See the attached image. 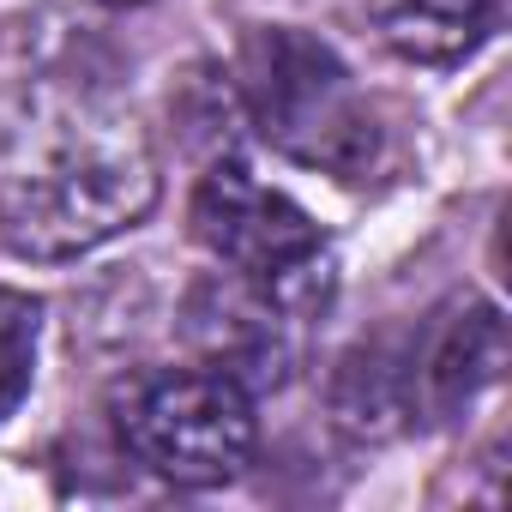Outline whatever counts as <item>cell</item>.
Returning <instances> with one entry per match:
<instances>
[{
	"label": "cell",
	"instance_id": "6da1fadb",
	"mask_svg": "<svg viewBox=\"0 0 512 512\" xmlns=\"http://www.w3.org/2000/svg\"><path fill=\"white\" fill-rule=\"evenodd\" d=\"M157 205V157L133 115L67 97L43 103L0 157V247L73 260Z\"/></svg>",
	"mask_w": 512,
	"mask_h": 512
},
{
	"label": "cell",
	"instance_id": "7a4b0ae2",
	"mask_svg": "<svg viewBox=\"0 0 512 512\" xmlns=\"http://www.w3.org/2000/svg\"><path fill=\"white\" fill-rule=\"evenodd\" d=\"M235 97L272 151L308 169H326L338 181H368L380 169L386 133L368 97L356 91V79L326 43L290 25L247 31L235 55Z\"/></svg>",
	"mask_w": 512,
	"mask_h": 512
},
{
	"label": "cell",
	"instance_id": "3957f363",
	"mask_svg": "<svg viewBox=\"0 0 512 512\" xmlns=\"http://www.w3.org/2000/svg\"><path fill=\"white\" fill-rule=\"evenodd\" d=\"M193 235L278 314H308L332 290V241L278 187L241 163H211L193 187Z\"/></svg>",
	"mask_w": 512,
	"mask_h": 512
},
{
	"label": "cell",
	"instance_id": "277c9868",
	"mask_svg": "<svg viewBox=\"0 0 512 512\" xmlns=\"http://www.w3.org/2000/svg\"><path fill=\"white\" fill-rule=\"evenodd\" d=\"M121 446L175 488H223L247 470L260 416L253 392L223 368H169L139 374L115 398Z\"/></svg>",
	"mask_w": 512,
	"mask_h": 512
},
{
	"label": "cell",
	"instance_id": "5b68a950",
	"mask_svg": "<svg viewBox=\"0 0 512 512\" xmlns=\"http://www.w3.org/2000/svg\"><path fill=\"white\" fill-rule=\"evenodd\" d=\"M506 368V320L494 302L452 308L410 356V410H428L434 422L464 416Z\"/></svg>",
	"mask_w": 512,
	"mask_h": 512
},
{
	"label": "cell",
	"instance_id": "8992f818",
	"mask_svg": "<svg viewBox=\"0 0 512 512\" xmlns=\"http://www.w3.org/2000/svg\"><path fill=\"white\" fill-rule=\"evenodd\" d=\"M368 13L392 55L416 67H452L488 37L494 0H368Z\"/></svg>",
	"mask_w": 512,
	"mask_h": 512
},
{
	"label": "cell",
	"instance_id": "52a82bcc",
	"mask_svg": "<svg viewBox=\"0 0 512 512\" xmlns=\"http://www.w3.org/2000/svg\"><path fill=\"white\" fill-rule=\"evenodd\" d=\"M332 410L356 440H386L410 416V356H386L380 344L350 350L332 386Z\"/></svg>",
	"mask_w": 512,
	"mask_h": 512
},
{
	"label": "cell",
	"instance_id": "ba28073f",
	"mask_svg": "<svg viewBox=\"0 0 512 512\" xmlns=\"http://www.w3.org/2000/svg\"><path fill=\"white\" fill-rule=\"evenodd\" d=\"M37 326L43 308L19 290H0V416H13L19 398L31 392V368H37Z\"/></svg>",
	"mask_w": 512,
	"mask_h": 512
},
{
	"label": "cell",
	"instance_id": "9c48e42d",
	"mask_svg": "<svg viewBox=\"0 0 512 512\" xmlns=\"http://www.w3.org/2000/svg\"><path fill=\"white\" fill-rule=\"evenodd\" d=\"M109 7H139V0H109Z\"/></svg>",
	"mask_w": 512,
	"mask_h": 512
}]
</instances>
